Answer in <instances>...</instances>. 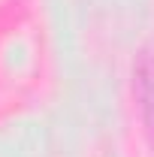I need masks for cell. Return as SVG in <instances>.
I'll use <instances>...</instances> for the list:
<instances>
[{
    "mask_svg": "<svg viewBox=\"0 0 154 157\" xmlns=\"http://www.w3.org/2000/svg\"><path fill=\"white\" fill-rule=\"evenodd\" d=\"M145 100H148V109H151V118H154V63L145 70Z\"/></svg>",
    "mask_w": 154,
    "mask_h": 157,
    "instance_id": "cell-1",
    "label": "cell"
}]
</instances>
